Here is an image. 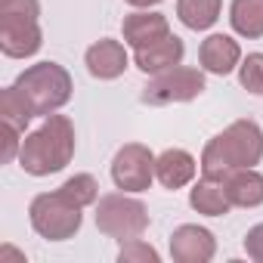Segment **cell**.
Returning <instances> with one entry per match:
<instances>
[{
	"label": "cell",
	"instance_id": "d6986e66",
	"mask_svg": "<svg viewBox=\"0 0 263 263\" xmlns=\"http://www.w3.org/2000/svg\"><path fill=\"white\" fill-rule=\"evenodd\" d=\"M31 118H37V115H34L31 102L25 99V93H22L16 84H13V87H4V93H0V121L16 124L22 134H25L28 124H31Z\"/></svg>",
	"mask_w": 263,
	"mask_h": 263
},
{
	"label": "cell",
	"instance_id": "4316f807",
	"mask_svg": "<svg viewBox=\"0 0 263 263\" xmlns=\"http://www.w3.org/2000/svg\"><path fill=\"white\" fill-rule=\"evenodd\" d=\"M124 4H130L134 10H152V7L161 4V0H124Z\"/></svg>",
	"mask_w": 263,
	"mask_h": 263
},
{
	"label": "cell",
	"instance_id": "9c48e42d",
	"mask_svg": "<svg viewBox=\"0 0 263 263\" xmlns=\"http://www.w3.org/2000/svg\"><path fill=\"white\" fill-rule=\"evenodd\" d=\"M217 254V238L208 226L183 223L171 232V257L177 263H211Z\"/></svg>",
	"mask_w": 263,
	"mask_h": 263
},
{
	"label": "cell",
	"instance_id": "ac0fdd59",
	"mask_svg": "<svg viewBox=\"0 0 263 263\" xmlns=\"http://www.w3.org/2000/svg\"><path fill=\"white\" fill-rule=\"evenodd\" d=\"M223 0H177V19L189 31H208L217 25Z\"/></svg>",
	"mask_w": 263,
	"mask_h": 263
},
{
	"label": "cell",
	"instance_id": "e0dca14e",
	"mask_svg": "<svg viewBox=\"0 0 263 263\" xmlns=\"http://www.w3.org/2000/svg\"><path fill=\"white\" fill-rule=\"evenodd\" d=\"M229 25L245 41L263 37V0H232L229 4Z\"/></svg>",
	"mask_w": 263,
	"mask_h": 263
},
{
	"label": "cell",
	"instance_id": "5bb4252c",
	"mask_svg": "<svg viewBox=\"0 0 263 263\" xmlns=\"http://www.w3.org/2000/svg\"><path fill=\"white\" fill-rule=\"evenodd\" d=\"M198 171H201L198 161L186 149H164L161 155H155V180L171 192L183 189V186H192Z\"/></svg>",
	"mask_w": 263,
	"mask_h": 263
},
{
	"label": "cell",
	"instance_id": "7c38bea8",
	"mask_svg": "<svg viewBox=\"0 0 263 263\" xmlns=\"http://www.w3.org/2000/svg\"><path fill=\"white\" fill-rule=\"evenodd\" d=\"M121 34H124V44L130 50H140V47H149L161 37L171 34V22L164 13H155V10H137L124 16L121 22Z\"/></svg>",
	"mask_w": 263,
	"mask_h": 263
},
{
	"label": "cell",
	"instance_id": "30bf717a",
	"mask_svg": "<svg viewBox=\"0 0 263 263\" xmlns=\"http://www.w3.org/2000/svg\"><path fill=\"white\" fill-rule=\"evenodd\" d=\"M84 65H87V71H90L96 81H115V78H121V74L127 71V65H130L127 44L111 41V37H102V41H96V44L87 47Z\"/></svg>",
	"mask_w": 263,
	"mask_h": 263
},
{
	"label": "cell",
	"instance_id": "52a82bcc",
	"mask_svg": "<svg viewBox=\"0 0 263 263\" xmlns=\"http://www.w3.org/2000/svg\"><path fill=\"white\" fill-rule=\"evenodd\" d=\"M111 183L121 192H146L155 183V152L143 143H127L111 158Z\"/></svg>",
	"mask_w": 263,
	"mask_h": 263
},
{
	"label": "cell",
	"instance_id": "44dd1931",
	"mask_svg": "<svg viewBox=\"0 0 263 263\" xmlns=\"http://www.w3.org/2000/svg\"><path fill=\"white\" fill-rule=\"evenodd\" d=\"M238 84L251 96H263V53H248L238 65Z\"/></svg>",
	"mask_w": 263,
	"mask_h": 263
},
{
	"label": "cell",
	"instance_id": "3957f363",
	"mask_svg": "<svg viewBox=\"0 0 263 263\" xmlns=\"http://www.w3.org/2000/svg\"><path fill=\"white\" fill-rule=\"evenodd\" d=\"M16 87L25 93V99L31 102L37 118H47L53 111H59L68 99H71V74L59 65V62H34L28 65L19 78Z\"/></svg>",
	"mask_w": 263,
	"mask_h": 263
},
{
	"label": "cell",
	"instance_id": "2e32d148",
	"mask_svg": "<svg viewBox=\"0 0 263 263\" xmlns=\"http://www.w3.org/2000/svg\"><path fill=\"white\" fill-rule=\"evenodd\" d=\"M189 204H192V211H198L204 217H226L232 211V201L226 195V186L220 180H208V177H201L198 183H192Z\"/></svg>",
	"mask_w": 263,
	"mask_h": 263
},
{
	"label": "cell",
	"instance_id": "8992f818",
	"mask_svg": "<svg viewBox=\"0 0 263 263\" xmlns=\"http://www.w3.org/2000/svg\"><path fill=\"white\" fill-rule=\"evenodd\" d=\"M208 90V78L204 68H192V65H174L161 74H152L149 84L143 87L140 99L146 105H174V102H192Z\"/></svg>",
	"mask_w": 263,
	"mask_h": 263
},
{
	"label": "cell",
	"instance_id": "7a4b0ae2",
	"mask_svg": "<svg viewBox=\"0 0 263 263\" xmlns=\"http://www.w3.org/2000/svg\"><path fill=\"white\" fill-rule=\"evenodd\" d=\"M74 149H78V137H74L71 118L53 111L44 118V124L37 130L25 134L22 152H19V167L31 177H50L71 164Z\"/></svg>",
	"mask_w": 263,
	"mask_h": 263
},
{
	"label": "cell",
	"instance_id": "603a6c76",
	"mask_svg": "<svg viewBox=\"0 0 263 263\" xmlns=\"http://www.w3.org/2000/svg\"><path fill=\"white\" fill-rule=\"evenodd\" d=\"M22 130L16 127V124H10V121H4V127H0V140H4V155H0V161L4 164H13L16 158H19V152H22Z\"/></svg>",
	"mask_w": 263,
	"mask_h": 263
},
{
	"label": "cell",
	"instance_id": "277c9868",
	"mask_svg": "<svg viewBox=\"0 0 263 263\" xmlns=\"http://www.w3.org/2000/svg\"><path fill=\"white\" fill-rule=\"evenodd\" d=\"M28 220H31V229L41 238H47V241H68L84 226V208L74 204L62 189L41 192L28 204Z\"/></svg>",
	"mask_w": 263,
	"mask_h": 263
},
{
	"label": "cell",
	"instance_id": "4fadbf2b",
	"mask_svg": "<svg viewBox=\"0 0 263 263\" xmlns=\"http://www.w3.org/2000/svg\"><path fill=\"white\" fill-rule=\"evenodd\" d=\"M183 56H186V44L171 31L167 37H161V41H155V44H149V47L134 50V65H137L143 74H161V71L180 65Z\"/></svg>",
	"mask_w": 263,
	"mask_h": 263
},
{
	"label": "cell",
	"instance_id": "484cf974",
	"mask_svg": "<svg viewBox=\"0 0 263 263\" xmlns=\"http://www.w3.org/2000/svg\"><path fill=\"white\" fill-rule=\"evenodd\" d=\"M7 260H22V263H25V254H19V251H13L10 245H4V248H0V263H7Z\"/></svg>",
	"mask_w": 263,
	"mask_h": 263
},
{
	"label": "cell",
	"instance_id": "cb8c5ba5",
	"mask_svg": "<svg viewBox=\"0 0 263 263\" xmlns=\"http://www.w3.org/2000/svg\"><path fill=\"white\" fill-rule=\"evenodd\" d=\"M0 16L41 19V0H0Z\"/></svg>",
	"mask_w": 263,
	"mask_h": 263
},
{
	"label": "cell",
	"instance_id": "d4e9b609",
	"mask_svg": "<svg viewBox=\"0 0 263 263\" xmlns=\"http://www.w3.org/2000/svg\"><path fill=\"white\" fill-rule=\"evenodd\" d=\"M245 254L257 263H263V223L251 226L248 235H245Z\"/></svg>",
	"mask_w": 263,
	"mask_h": 263
},
{
	"label": "cell",
	"instance_id": "6da1fadb",
	"mask_svg": "<svg viewBox=\"0 0 263 263\" xmlns=\"http://www.w3.org/2000/svg\"><path fill=\"white\" fill-rule=\"evenodd\" d=\"M263 161V127L251 118L232 121L223 134L211 137L201 149V177L226 180L238 167H257Z\"/></svg>",
	"mask_w": 263,
	"mask_h": 263
},
{
	"label": "cell",
	"instance_id": "9a60e30c",
	"mask_svg": "<svg viewBox=\"0 0 263 263\" xmlns=\"http://www.w3.org/2000/svg\"><path fill=\"white\" fill-rule=\"evenodd\" d=\"M226 195L232 208H260L263 204V174L257 167H238L226 180Z\"/></svg>",
	"mask_w": 263,
	"mask_h": 263
},
{
	"label": "cell",
	"instance_id": "7402d4cb",
	"mask_svg": "<svg viewBox=\"0 0 263 263\" xmlns=\"http://www.w3.org/2000/svg\"><path fill=\"white\" fill-rule=\"evenodd\" d=\"M158 260H161V254L149 241H143V235L121 241V248H118V263H158Z\"/></svg>",
	"mask_w": 263,
	"mask_h": 263
},
{
	"label": "cell",
	"instance_id": "ffe728a7",
	"mask_svg": "<svg viewBox=\"0 0 263 263\" xmlns=\"http://www.w3.org/2000/svg\"><path fill=\"white\" fill-rule=\"evenodd\" d=\"M59 189H62L74 204H81V208H90V204L99 201V183H96L93 174H74V177H68Z\"/></svg>",
	"mask_w": 263,
	"mask_h": 263
},
{
	"label": "cell",
	"instance_id": "8fae6325",
	"mask_svg": "<svg viewBox=\"0 0 263 263\" xmlns=\"http://www.w3.org/2000/svg\"><path fill=\"white\" fill-rule=\"evenodd\" d=\"M241 47L235 37L229 34H208L198 47V62L208 74H217V78H226L232 71H238L241 65Z\"/></svg>",
	"mask_w": 263,
	"mask_h": 263
},
{
	"label": "cell",
	"instance_id": "5b68a950",
	"mask_svg": "<svg viewBox=\"0 0 263 263\" xmlns=\"http://www.w3.org/2000/svg\"><path fill=\"white\" fill-rule=\"evenodd\" d=\"M96 229L115 241L140 238L149 229V208L134 192H108L96 201Z\"/></svg>",
	"mask_w": 263,
	"mask_h": 263
},
{
	"label": "cell",
	"instance_id": "ba28073f",
	"mask_svg": "<svg viewBox=\"0 0 263 263\" xmlns=\"http://www.w3.org/2000/svg\"><path fill=\"white\" fill-rule=\"evenodd\" d=\"M44 47L41 19L0 16V50L10 59H28Z\"/></svg>",
	"mask_w": 263,
	"mask_h": 263
}]
</instances>
